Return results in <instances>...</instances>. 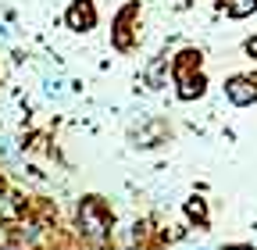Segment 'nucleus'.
<instances>
[{"label": "nucleus", "instance_id": "9", "mask_svg": "<svg viewBox=\"0 0 257 250\" xmlns=\"http://www.w3.org/2000/svg\"><path fill=\"white\" fill-rule=\"evenodd\" d=\"M0 250H22L18 243H4V246H0Z\"/></svg>", "mask_w": 257, "mask_h": 250}, {"label": "nucleus", "instance_id": "6", "mask_svg": "<svg viewBox=\"0 0 257 250\" xmlns=\"http://www.w3.org/2000/svg\"><path fill=\"white\" fill-rule=\"evenodd\" d=\"M257 8V0H229V11L236 15V18H243V15H250Z\"/></svg>", "mask_w": 257, "mask_h": 250}, {"label": "nucleus", "instance_id": "4", "mask_svg": "<svg viewBox=\"0 0 257 250\" xmlns=\"http://www.w3.org/2000/svg\"><path fill=\"white\" fill-rule=\"evenodd\" d=\"M186 214L193 218V222H200V225H207V204H204L200 197H193V200H186Z\"/></svg>", "mask_w": 257, "mask_h": 250}, {"label": "nucleus", "instance_id": "5", "mask_svg": "<svg viewBox=\"0 0 257 250\" xmlns=\"http://www.w3.org/2000/svg\"><path fill=\"white\" fill-rule=\"evenodd\" d=\"M179 93H182L186 100L200 97V93H204V79H200V75H197V79H193V75H182V89H179Z\"/></svg>", "mask_w": 257, "mask_h": 250}, {"label": "nucleus", "instance_id": "10", "mask_svg": "<svg viewBox=\"0 0 257 250\" xmlns=\"http://www.w3.org/2000/svg\"><path fill=\"white\" fill-rule=\"evenodd\" d=\"M225 250H253V246H225Z\"/></svg>", "mask_w": 257, "mask_h": 250}, {"label": "nucleus", "instance_id": "7", "mask_svg": "<svg viewBox=\"0 0 257 250\" xmlns=\"http://www.w3.org/2000/svg\"><path fill=\"white\" fill-rule=\"evenodd\" d=\"M4 243H15V239H11V225L0 222V246H4Z\"/></svg>", "mask_w": 257, "mask_h": 250}, {"label": "nucleus", "instance_id": "11", "mask_svg": "<svg viewBox=\"0 0 257 250\" xmlns=\"http://www.w3.org/2000/svg\"><path fill=\"white\" fill-rule=\"evenodd\" d=\"M189 250H211V246H189Z\"/></svg>", "mask_w": 257, "mask_h": 250}, {"label": "nucleus", "instance_id": "3", "mask_svg": "<svg viewBox=\"0 0 257 250\" xmlns=\"http://www.w3.org/2000/svg\"><path fill=\"white\" fill-rule=\"evenodd\" d=\"M225 93H229V100L239 104V107H243V104H253V97H257V89H253L246 79H232L229 86H225Z\"/></svg>", "mask_w": 257, "mask_h": 250}, {"label": "nucleus", "instance_id": "1", "mask_svg": "<svg viewBox=\"0 0 257 250\" xmlns=\"http://www.w3.org/2000/svg\"><path fill=\"white\" fill-rule=\"evenodd\" d=\"M79 229L89 243H104L111 236V214H107L100 197H86L79 204Z\"/></svg>", "mask_w": 257, "mask_h": 250}, {"label": "nucleus", "instance_id": "2", "mask_svg": "<svg viewBox=\"0 0 257 250\" xmlns=\"http://www.w3.org/2000/svg\"><path fill=\"white\" fill-rule=\"evenodd\" d=\"M68 25L75 29V33H86V29L96 25V11H93L89 0H75V4L68 8Z\"/></svg>", "mask_w": 257, "mask_h": 250}, {"label": "nucleus", "instance_id": "8", "mask_svg": "<svg viewBox=\"0 0 257 250\" xmlns=\"http://www.w3.org/2000/svg\"><path fill=\"white\" fill-rule=\"evenodd\" d=\"M47 93H61V79H47Z\"/></svg>", "mask_w": 257, "mask_h": 250}]
</instances>
